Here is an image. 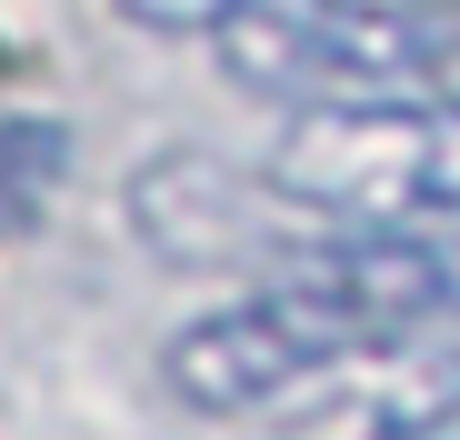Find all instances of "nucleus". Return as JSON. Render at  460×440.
Instances as JSON below:
<instances>
[{"label": "nucleus", "instance_id": "obj_1", "mask_svg": "<svg viewBox=\"0 0 460 440\" xmlns=\"http://www.w3.org/2000/svg\"><path fill=\"white\" fill-rule=\"evenodd\" d=\"M270 190L331 231H430L460 220V101L440 91H380L321 101L280 130Z\"/></svg>", "mask_w": 460, "mask_h": 440}, {"label": "nucleus", "instance_id": "obj_2", "mask_svg": "<svg viewBox=\"0 0 460 440\" xmlns=\"http://www.w3.org/2000/svg\"><path fill=\"white\" fill-rule=\"evenodd\" d=\"M210 50L241 91L290 110L430 91V31L411 11H380V0H241L210 31Z\"/></svg>", "mask_w": 460, "mask_h": 440}, {"label": "nucleus", "instance_id": "obj_3", "mask_svg": "<svg viewBox=\"0 0 460 440\" xmlns=\"http://www.w3.org/2000/svg\"><path fill=\"white\" fill-rule=\"evenodd\" d=\"M261 290L311 330L331 360L360 340H401V330H440L460 311V270L420 241V231H331V241H290Z\"/></svg>", "mask_w": 460, "mask_h": 440}, {"label": "nucleus", "instance_id": "obj_4", "mask_svg": "<svg viewBox=\"0 0 460 440\" xmlns=\"http://www.w3.org/2000/svg\"><path fill=\"white\" fill-rule=\"evenodd\" d=\"M270 171L241 180L210 151H161L130 180V231L161 251L171 270H270L290 241L270 231Z\"/></svg>", "mask_w": 460, "mask_h": 440}, {"label": "nucleus", "instance_id": "obj_5", "mask_svg": "<svg viewBox=\"0 0 460 440\" xmlns=\"http://www.w3.org/2000/svg\"><path fill=\"white\" fill-rule=\"evenodd\" d=\"M311 371H331V350L300 330L270 290H251V301H230V311H210V321H190V330L161 340L171 400H190V410H210V420L270 410V400H290Z\"/></svg>", "mask_w": 460, "mask_h": 440}, {"label": "nucleus", "instance_id": "obj_6", "mask_svg": "<svg viewBox=\"0 0 460 440\" xmlns=\"http://www.w3.org/2000/svg\"><path fill=\"white\" fill-rule=\"evenodd\" d=\"M331 391L290 420V440H440L460 420V340L401 330L331 360Z\"/></svg>", "mask_w": 460, "mask_h": 440}, {"label": "nucleus", "instance_id": "obj_7", "mask_svg": "<svg viewBox=\"0 0 460 440\" xmlns=\"http://www.w3.org/2000/svg\"><path fill=\"white\" fill-rule=\"evenodd\" d=\"M70 171V130L60 120H0V241H21L50 220V190Z\"/></svg>", "mask_w": 460, "mask_h": 440}, {"label": "nucleus", "instance_id": "obj_8", "mask_svg": "<svg viewBox=\"0 0 460 440\" xmlns=\"http://www.w3.org/2000/svg\"><path fill=\"white\" fill-rule=\"evenodd\" d=\"M111 11H120V21H140V31H171V40H190V31L210 40L230 11H241V0H111Z\"/></svg>", "mask_w": 460, "mask_h": 440}, {"label": "nucleus", "instance_id": "obj_9", "mask_svg": "<svg viewBox=\"0 0 460 440\" xmlns=\"http://www.w3.org/2000/svg\"><path fill=\"white\" fill-rule=\"evenodd\" d=\"M430 91L460 101V40H430Z\"/></svg>", "mask_w": 460, "mask_h": 440}, {"label": "nucleus", "instance_id": "obj_10", "mask_svg": "<svg viewBox=\"0 0 460 440\" xmlns=\"http://www.w3.org/2000/svg\"><path fill=\"white\" fill-rule=\"evenodd\" d=\"M420 11H440V21H460V0H420Z\"/></svg>", "mask_w": 460, "mask_h": 440}]
</instances>
